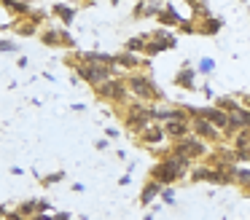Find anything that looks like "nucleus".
I'll list each match as a JSON object with an SVG mask.
<instances>
[{
	"label": "nucleus",
	"mask_w": 250,
	"mask_h": 220,
	"mask_svg": "<svg viewBox=\"0 0 250 220\" xmlns=\"http://www.w3.org/2000/svg\"><path fill=\"white\" fill-rule=\"evenodd\" d=\"M159 11H162L159 3H140L135 11V16H159Z\"/></svg>",
	"instance_id": "obj_20"
},
{
	"label": "nucleus",
	"mask_w": 250,
	"mask_h": 220,
	"mask_svg": "<svg viewBox=\"0 0 250 220\" xmlns=\"http://www.w3.org/2000/svg\"><path fill=\"white\" fill-rule=\"evenodd\" d=\"M248 193H250V185H248Z\"/></svg>",
	"instance_id": "obj_36"
},
{
	"label": "nucleus",
	"mask_w": 250,
	"mask_h": 220,
	"mask_svg": "<svg viewBox=\"0 0 250 220\" xmlns=\"http://www.w3.org/2000/svg\"><path fill=\"white\" fill-rule=\"evenodd\" d=\"M175 83H178L180 89H188V91H194V89H196V83H194V70L183 67V70L178 73V78H175Z\"/></svg>",
	"instance_id": "obj_17"
},
{
	"label": "nucleus",
	"mask_w": 250,
	"mask_h": 220,
	"mask_svg": "<svg viewBox=\"0 0 250 220\" xmlns=\"http://www.w3.org/2000/svg\"><path fill=\"white\" fill-rule=\"evenodd\" d=\"M159 196H162L167 204H172V201H175V191H172L169 185H167V188H162V193H159Z\"/></svg>",
	"instance_id": "obj_26"
},
{
	"label": "nucleus",
	"mask_w": 250,
	"mask_h": 220,
	"mask_svg": "<svg viewBox=\"0 0 250 220\" xmlns=\"http://www.w3.org/2000/svg\"><path fill=\"white\" fill-rule=\"evenodd\" d=\"M73 70H76L78 78H83L86 83H92L94 89H97V86H103L105 80L121 78V73L116 70V64H86V62L73 59Z\"/></svg>",
	"instance_id": "obj_2"
},
{
	"label": "nucleus",
	"mask_w": 250,
	"mask_h": 220,
	"mask_svg": "<svg viewBox=\"0 0 250 220\" xmlns=\"http://www.w3.org/2000/svg\"><path fill=\"white\" fill-rule=\"evenodd\" d=\"M245 105H248V110H250V97H248V100H245Z\"/></svg>",
	"instance_id": "obj_35"
},
{
	"label": "nucleus",
	"mask_w": 250,
	"mask_h": 220,
	"mask_svg": "<svg viewBox=\"0 0 250 220\" xmlns=\"http://www.w3.org/2000/svg\"><path fill=\"white\" fill-rule=\"evenodd\" d=\"M250 150V129H242V132H237V140H234V153L242 156Z\"/></svg>",
	"instance_id": "obj_16"
},
{
	"label": "nucleus",
	"mask_w": 250,
	"mask_h": 220,
	"mask_svg": "<svg viewBox=\"0 0 250 220\" xmlns=\"http://www.w3.org/2000/svg\"><path fill=\"white\" fill-rule=\"evenodd\" d=\"M207 153V145L202 142L199 137H183V140H178L175 142V148H172V156H186V159H199V156H205Z\"/></svg>",
	"instance_id": "obj_6"
},
{
	"label": "nucleus",
	"mask_w": 250,
	"mask_h": 220,
	"mask_svg": "<svg viewBox=\"0 0 250 220\" xmlns=\"http://www.w3.org/2000/svg\"><path fill=\"white\" fill-rule=\"evenodd\" d=\"M60 40H62V46H65V48H76V38H73L67 30H60Z\"/></svg>",
	"instance_id": "obj_24"
},
{
	"label": "nucleus",
	"mask_w": 250,
	"mask_h": 220,
	"mask_svg": "<svg viewBox=\"0 0 250 220\" xmlns=\"http://www.w3.org/2000/svg\"><path fill=\"white\" fill-rule=\"evenodd\" d=\"M191 134V126L188 123H180V121H172V123H164V137H169V140H183V137H188Z\"/></svg>",
	"instance_id": "obj_12"
},
{
	"label": "nucleus",
	"mask_w": 250,
	"mask_h": 220,
	"mask_svg": "<svg viewBox=\"0 0 250 220\" xmlns=\"http://www.w3.org/2000/svg\"><path fill=\"white\" fill-rule=\"evenodd\" d=\"M113 64H116V70H126V75L132 73V70H137V67H143V59L137 57V54H129V51H124V54H113Z\"/></svg>",
	"instance_id": "obj_9"
},
{
	"label": "nucleus",
	"mask_w": 250,
	"mask_h": 220,
	"mask_svg": "<svg viewBox=\"0 0 250 220\" xmlns=\"http://www.w3.org/2000/svg\"><path fill=\"white\" fill-rule=\"evenodd\" d=\"M239 159H245V161H250V150H248V153H242V156H239Z\"/></svg>",
	"instance_id": "obj_34"
},
{
	"label": "nucleus",
	"mask_w": 250,
	"mask_h": 220,
	"mask_svg": "<svg viewBox=\"0 0 250 220\" xmlns=\"http://www.w3.org/2000/svg\"><path fill=\"white\" fill-rule=\"evenodd\" d=\"M212 67H215V62H212V59H202V62H199L202 73H212Z\"/></svg>",
	"instance_id": "obj_27"
},
{
	"label": "nucleus",
	"mask_w": 250,
	"mask_h": 220,
	"mask_svg": "<svg viewBox=\"0 0 250 220\" xmlns=\"http://www.w3.org/2000/svg\"><path fill=\"white\" fill-rule=\"evenodd\" d=\"M218 30H221V19H207V21H205V24H202L196 32H205V35H215Z\"/></svg>",
	"instance_id": "obj_22"
},
{
	"label": "nucleus",
	"mask_w": 250,
	"mask_h": 220,
	"mask_svg": "<svg viewBox=\"0 0 250 220\" xmlns=\"http://www.w3.org/2000/svg\"><path fill=\"white\" fill-rule=\"evenodd\" d=\"M6 215H8V209L3 207V204H0V218H6Z\"/></svg>",
	"instance_id": "obj_33"
},
{
	"label": "nucleus",
	"mask_w": 250,
	"mask_h": 220,
	"mask_svg": "<svg viewBox=\"0 0 250 220\" xmlns=\"http://www.w3.org/2000/svg\"><path fill=\"white\" fill-rule=\"evenodd\" d=\"M108 140H97V150H108Z\"/></svg>",
	"instance_id": "obj_31"
},
{
	"label": "nucleus",
	"mask_w": 250,
	"mask_h": 220,
	"mask_svg": "<svg viewBox=\"0 0 250 220\" xmlns=\"http://www.w3.org/2000/svg\"><path fill=\"white\" fill-rule=\"evenodd\" d=\"M0 220H6V218H0Z\"/></svg>",
	"instance_id": "obj_37"
},
{
	"label": "nucleus",
	"mask_w": 250,
	"mask_h": 220,
	"mask_svg": "<svg viewBox=\"0 0 250 220\" xmlns=\"http://www.w3.org/2000/svg\"><path fill=\"white\" fill-rule=\"evenodd\" d=\"M41 43H43L46 48H62V40H60V30H43L41 32Z\"/></svg>",
	"instance_id": "obj_15"
},
{
	"label": "nucleus",
	"mask_w": 250,
	"mask_h": 220,
	"mask_svg": "<svg viewBox=\"0 0 250 220\" xmlns=\"http://www.w3.org/2000/svg\"><path fill=\"white\" fill-rule=\"evenodd\" d=\"M162 188H164V185H159V182H153V180L146 182V188H143V193H140V201H143V204H151L153 199L162 193Z\"/></svg>",
	"instance_id": "obj_18"
},
{
	"label": "nucleus",
	"mask_w": 250,
	"mask_h": 220,
	"mask_svg": "<svg viewBox=\"0 0 250 220\" xmlns=\"http://www.w3.org/2000/svg\"><path fill=\"white\" fill-rule=\"evenodd\" d=\"M94 94H97V100L103 102H116V105H124L129 97H126V83L124 78H113V80H105L103 86H97L94 89Z\"/></svg>",
	"instance_id": "obj_5"
},
{
	"label": "nucleus",
	"mask_w": 250,
	"mask_h": 220,
	"mask_svg": "<svg viewBox=\"0 0 250 220\" xmlns=\"http://www.w3.org/2000/svg\"><path fill=\"white\" fill-rule=\"evenodd\" d=\"M105 134H108V137H119V129H116V126H108V129H105Z\"/></svg>",
	"instance_id": "obj_30"
},
{
	"label": "nucleus",
	"mask_w": 250,
	"mask_h": 220,
	"mask_svg": "<svg viewBox=\"0 0 250 220\" xmlns=\"http://www.w3.org/2000/svg\"><path fill=\"white\" fill-rule=\"evenodd\" d=\"M17 51V43L11 40V38H6V40H0V54H11Z\"/></svg>",
	"instance_id": "obj_25"
},
{
	"label": "nucleus",
	"mask_w": 250,
	"mask_h": 220,
	"mask_svg": "<svg viewBox=\"0 0 250 220\" xmlns=\"http://www.w3.org/2000/svg\"><path fill=\"white\" fill-rule=\"evenodd\" d=\"M126 51L129 54H143L146 51V38H129V40H126Z\"/></svg>",
	"instance_id": "obj_21"
},
{
	"label": "nucleus",
	"mask_w": 250,
	"mask_h": 220,
	"mask_svg": "<svg viewBox=\"0 0 250 220\" xmlns=\"http://www.w3.org/2000/svg\"><path fill=\"white\" fill-rule=\"evenodd\" d=\"M6 220H27V218H22V215H19L17 209H14V212H8V215H6Z\"/></svg>",
	"instance_id": "obj_28"
},
{
	"label": "nucleus",
	"mask_w": 250,
	"mask_h": 220,
	"mask_svg": "<svg viewBox=\"0 0 250 220\" xmlns=\"http://www.w3.org/2000/svg\"><path fill=\"white\" fill-rule=\"evenodd\" d=\"M17 212L22 215V218H33V215H38V199H27V201H22L17 207Z\"/></svg>",
	"instance_id": "obj_19"
},
{
	"label": "nucleus",
	"mask_w": 250,
	"mask_h": 220,
	"mask_svg": "<svg viewBox=\"0 0 250 220\" xmlns=\"http://www.w3.org/2000/svg\"><path fill=\"white\" fill-rule=\"evenodd\" d=\"M159 21H162V24H183V16L178 14V11H175V5H164L162 11H159Z\"/></svg>",
	"instance_id": "obj_14"
},
{
	"label": "nucleus",
	"mask_w": 250,
	"mask_h": 220,
	"mask_svg": "<svg viewBox=\"0 0 250 220\" xmlns=\"http://www.w3.org/2000/svg\"><path fill=\"white\" fill-rule=\"evenodd\" d=\"M124 83H126V91H129L135 100H140V102H156V100H162L156 83H153L148 75L129 73V75H124Z\"/></svg>",
	"instance_id": "obj_3"
},
{
	"label": "nucleus",
	"mask_w": 250,
	"mask_h": 220,
	"mask_svg": "<svg viewBox=\"0 0 250 220\" xmlns=\"http://www.w3.org/2000/svg\"><path fill=\"white\" fill-rule=\"evenodd\" d=\"M51 14H54L57 19H62V24L67 27V24H73L78 8H76V5H67V3H54V5H51Z\"/></svg>",
	"instance_id": "obj_11"
},
{
	"label": "nucleus",
	"mask_w": 250,
	"mask_h": 220,
	"mask_svg": "<svg viewBox=\"0 0 250 220\" xmlns=\"http://www.w3.org/2000/svg\"><path fill=\"white\" fill-rule=\"evenodd\" d=\"M43 19H46L43 11H33V16H27V19H17V21H14V32H19V35L30 38V35H35V32H38V24H41Z\"/></svg>",
	"instance_id": "obj_7"
},
{
	"label": "nucleus",
	"mask_w": 250,
	"mask_h": 220,
	"mask_svg": "<svg viewBox=\"0 0 250 220\" xmlns=\"http://www.w3.org/2000/svg\"><path fill=\"white\" fill-rule=\"evenodd\" d=\"M129 182H132L129 172H126V175H121V177H119V185H129Z\"/></svg>",
	"instance_id": "obj_29"
},
{
	"label": "nucleus",
	"mask_w": 250,
	"mask_h": 220,
	"mask_svg": "<svg viewBox=\"0 0 250 220\" xmlns=\"http://www.w3.org/2000/svg\"><path fill=\"white\" fill-rule=\"evenodd\" d=\"M0 5H3V8H8L14 16H19V19H27V16H33V5H30V3H17V0H0Z\"/></svg>",
	"instance_id": "obj_13"
},
{
	"label": "nucleus",
	"mask_w": 250,
	"mask_h": 220,
	"mask_svg": "<svg viewBox=\"0 0 250 220\" xmlns=\"http://www.w3.org/2000/svg\"><path fill=\"white\" fill-rule=\"evenodd\" d=\"M137 137H140L143 145H159V142L167 140V137H164V126H162V123H148Z\"/></svg>",
	"instance_id": "obj_10"
},
{
	"label": "nucleus",
	"mask_w": 250,
	"mask_h": 220,
	"mask_svg": "<svg viewBox=\"0 0 250 220\" xmlns=\"http://www.w3.org/2000/svg\"><path fill=\"white\" fill-rule=\"evenodd\" d=\"M188 126H191V134H196L199 140H215L218 137V129L212 126L207 118H202V116H194Z\"/></svg>",
	"instance_id": "obj_8"
},
{
	"label": "nucleus",
	"mask_w": 250,
	"mask_h": 220,
	"mask_svg": "<svg viewBox=\"0 0 250 220\" xmlns=\"http://www.w3.org/2000/svg\"><path fill=\"white\" fill-rule=\"evenodd\" d=\"M188 169H191V159H186V156H167V159H162L151 169V180L167 188L169 182L188 175Z\"/></svg>",
	"instance_id": "obj_1"
},
{
	"label": "nucleus",
	"mask_w": 250,
	"mask_h": 220,
	"mask_svg": "<svg viewBox=\"0 0 250 220\" xmlns=\"http://www.w3.org/2000/svg\"><path fill=\"white\" fill-rule=\"evenodd\" d=\"M54 220H70V215H67V212H57Z\"/></svg>",
	"instance_id": "obj_32"
},
{
	"label": "nucleus",
	"mask_w": 250,
	"mask_h": 220,
	"mask_svg": "<svg viewBox=\"0 0 250 220\" xmlns=\"http://www.w3.org/2000/svg\"><path fill=\"white\" fill-rule=\"evenodd\" d=\"M62 177H65V172H51V175L41 177V185H54V182H60Z\"/></svg>",
	"instance_id": "obj_23"
},
{
	"label": "nucleus",
	"mask_w": 250,
	"mask_h": 220,
	"mask_svg": "<svg viewBox=\"0 0 250 220\" xmlns=\"http://www.w3.org/2000/svg\"><path fill=\"white\" fill-rule=\"evenodd\" d=\"M124 123H126L129 132L140 134L148 123H153V107H148V105H126Z\"/></svg>",
	"instance_id": "obj_4"
}]
</instances>
